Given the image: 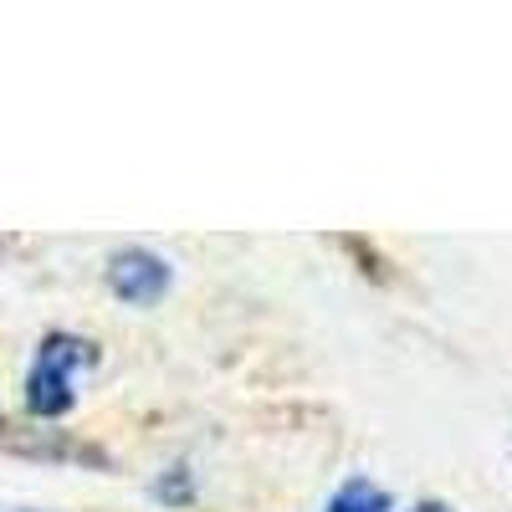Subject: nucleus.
<instances>
[{"label": "nucleus", "instance_id": "nucleus-1", "mask_svg": "<svg viewBox=\"0 0 512 512\" xmlns=\"http://www.w3.org/2000/svg\"><path fill=\"white\" fill-rule=\"evenodd\" d=\"M93 364H98L93 338H82V333H47L36 344V354H31V369H26V410L41 415V420L67 415L82 400V384H88Z\"/></svg>", "mask_w": 512, "mask_h": 512}, {"label": "nucleus", "instance_id": "nucleus-2", "mask_svg": "<svg viewBox=\"0 0 512 512\" xmlns=\"http://www.w3.org/2000/svg\"><path fill=\"white\" fill-rule=\"evenodd\" d=\"M169 282H175V272H169V262L159 251H149V246H128V251H118L108 262V287L123 297V303H134V308L159 303V297L169 292Z\"/></svg>", "mask_w": 512, "mask_h": 512}, {"label": "nucleus", "instance_id": "nucleus-3", "mask_svg": "<svg viewBox=\"0 0 512 512\" xmlns=\"http://www.w3.org/2000/svg\"><path fill=\"white\" fill-rule=\"evenodd\" d=\"M323 512H395V502H390V492H384L379 482L349 477V482L333 487V497L323 502Z\"/></svg>", "mask_w": 512, "mask_h": 512}, {"label": "nucleus", "instance_id": "nucleus-4", "mask_svg": "<svg viewBox=\"0 0 512 512\" xmlns=\"http://www.w3.org/2000/svg\"><path fill=\"white\" fill-rule=\"evenodd\" d=\"M410 512H456V507H451V502H436V497H425V502H415Z\"/></svg>", "mask_w": 512, "mask_h": 512}, {"label": "nucleus", "instance_id": "nucleus-5", "mask_svg": "<svg viewBox=\"0 0 512 512\" xmlns=\"http://www.w3.org/2000/svg\"><path fill=\"white\" fill-rule=\"evenodd\" d=\"M0 512H31V507H0Z\"/></svg>", "mask_w": 512, "mask_h": 512}]
</instances>
